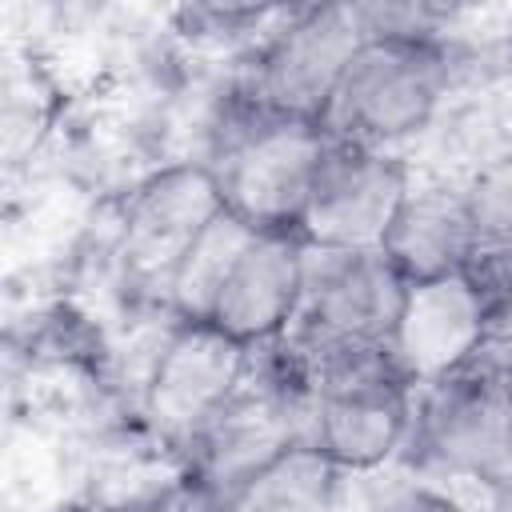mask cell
Instances as JSON below:
<instances>
[{
  "instance_id": "obj_1",
  "label": "cell",
  "mask_w": 512,
  "mask_h": 512,
  "mask_svg": "<svg viewBox=\"0 0 512 512\" xmlns=\"http://www.w3.org/2000/svg\"><path fill=\"white\" fill-rule=\"evenodd\" d=\"M492 80L488 48L472 36L452 40H392L364 36L332 108L328 136L388 152H408L412 140L436 132L456 96Z\"/></svg>"
},
{
  "instance_id": "obj_4",
  "label": "cell",
  "mask_w": 512,
  "mask_h": 512,
  "mask_svg": "<svg viewBox=\"0 0 512 512\" xmlns=\"http://www.w3.org/2000/svg\"><path fill=\"white\" fill-rule=\"evenodd\" d=\"M108 208L112 228L104 248L128 304L168 308V280L180 256L224 212L216 172L204 160L172 156L136 176Z\"/></svg>"
},
{
  "instance_id": "obj_2",
  "label": "cell",
  "mask_w": 512,
  "mask_h": 512,
  "mask_svg": "<svg viewBox=\"0 0 512 512\" xmlns=\"http://www.w3.org/2000/svg\"><path fill=\"white\" fill-rule=\"evenodd\" d=\"M400 468L448 488H496L512 468V328H492L444 376L416 388Z\"/></svg>"
},
{
  "instance_id": "obj_3",
  "label": "cell",
  "mask_w": 512,
  "mask_h": 512,
  "mask_svg": "<svg viewBox=\"0 0 512 512\" xmlns=\"http://www.w3.org/2000/svg\"><path fill=\"white\" fill-rule=\"evenodd\" d=\"M312 384L308 440L352 480H368L404 460L416 388L388 344H288Z\"/></svg>"
},
{
  "instance_id": "obj_12",
  "label": "cell",
  "mask_w": 512,
  "mask_h": 512,
  "mask_svg": "<svg viewBox=\"0 0 512 512\" xmlns=\"http://www.w3.org/2000/svg\"><path fill=\"white\" fill-rule=\"evenodd\" d=\"M352 484L356 480L312 440H296L260 472H252L220 504V512H352Z\"/></svg>"
},
{
  "instance_id": "obj_19",
  "label": "cell",
  "mask_w": 512,
  "mask_h": 512,
  "mask_svg": "<svg viewBox=\"0 0 512 512\" xmlns=\"http://www.w3.org/2000/svg\"><path fill=\"white\" fill-rule=\"evenodd\" d=\"M40 512H84V508H76L72 500H56L52 508H40Z\"/></svg>"
},
{
  "instance_id": "obj_17",
  "label": "cell",
  "mask_w": 512,
  "mask_h": 512,
  "mask_svg": "<svg viewBox=\"0 0 512 512\" xmlns=\"http://www.w3.org/2000/svg\"><path fill=\"white\" fill-rule=\"evenodd\" d=\"M488 68H492V80H508L512 84V16L496 32V40L488 44Z\"/></svg>"
},
{
  "instance_id": "obj_11",
  "label": "cell",
  "mask_w": 512,
  "mask_h": 512,
  "mask_svg": "<svg viewBox=\"0 0 512 512\" xmlns=\"http://www.w3.org/2000/svg\"><path fill=\"white\" fill-rule=\"evenodd\" d=\"M484 332H492V324L476 304L472 288L460 276H444L428 284H408L388 348L412 388H424L428 380L460 364L484 340Z\"/></svg>"
},
{
  "instance_id": "obj_9",
  "label": "cell",
  "mask_w": 512,
  "mask_h": 512,
  "mask_svg": "<svg viewBox=\"0 0 512 512\" xmlns=\"http://www.w3.org/2000/svg\"><path fill=\"white\" fill-rule=\"evenodd\" d=\"M304 268L308 248L300 236L256 232L232 264L228 280L220 284L204 324L244 344L248 352L280 344L292 332L304 304Z\"/></svg>"
},
{
  "instance_id": "obj_10",
  "label": "cell",
  "mask_w": 512,
  "mask_h": 512,
  "mask_svg": "<svg viewBox=\"0 0 512 512\" xmlns=\"http://www.w3.org/2000/svg\"><path fill=\"white\" fill-rule=\"evenodd\" d=\"M476 224L464 200V184L440 168H416V184L404 196L380 252L408 284L456 276L476 248Z\"/></svg>"
},
{
  "instance_id": "obj_5",
  "label": "cell",
  "mask_w": 512,
  "mask_h": 512,
  "mask_svg": "<svg viewBox=\"0 0 512 512\" xmlns=\"http://www.w3.org/2000/svg\"><path fill=\"white\" fill-rule=\"evenodd\" d=\"M360 44L352 4H288L256 52L240 60V76L264 112L324 124Z\"/></svg>"
},
{
  "instance_id": "obj_8",
  "label": "cell",
  "mask_w": 512,
  "mask_h": 512,
  "mask_svg": "<svg viewBox=\"0 0 512 512\" xmlns=\"http://www.w3.org/2000/svg\"><path fill=\"white\" fill-rule=\"evenodd\" d=\"M248 368L252 352L244 344L228 340L212 324L176 320L144 380L136 416L160 440L184 448L208 424V416H216L240 392Z\"/></svg>"
},
{
  "instance_id": "obj_6",
  "label": "cell",
  "mask_w": 512,
  "mask_h": 512,
  "mask_svg": "<svg viewBox=\"0 0 512 512\" xmlns=\"http://www.w3.org/2000/svg\"><path fill=\"white\" fill-rule=\"evenodd\" d=\"M412 184L416 160L408 152L328 136L300 220V240L328 252L380 248Z\"/></svg>"
},
{
  "instance_id": "obj_14",
  "label": "cell",
  "mask_w": 512,
  "mask_h": 512,
  "mask_svg": "<svg viewBox=\"0 0 512 512\" xmlns=\"http://www.w3.org/2000/svg\"><path fill=\"white\" fill-rule=\"evenodd\" d=\"M464 200L484 240H512V136L476 160L464 176Z\"/></svg>"
},
{
  "instance_id": "obj_16",
  "label": "cell",
  "mask_w": 512,
  "mask_h": 512,
  "mask_svg": "<svg viewBox=\"0 0 512 512\" xmlns=\"http://www.w3.org/2000/svg\"><path fill=\"white\" fill-rule=\"evenodd\" d=\"M356 512H480V504H472L460 488L404 476V480L372 492Z\"/></svg>"
},
{
  "instance_id": "obj_7",
  "label": "cell",
  "mask_w": 512,
  "mask_h": 512,
  "mask_svg": "<svg viewBox=\"0 0 512 512\" xmlns=\"http://www.w3.org/2000/svg\"><path fill=\"white\" fill-rule=\"evenodd\" d=\"M404 296H408V280L380 248H360V252L308 248L304 304L284 340L296 348L388 344Z\"/></svg>"
},
{
  "instance_id": "obj_15",
  "label": "cell",
  "mask_w": 512,
  "mask_h": 512,
  "mask_svg": "<svg viewBox=\"0 0 512 512\" xmlns=\"http://www.w3.org/2000/svg\"><path fill=\"white\" fill-rule=\"evenodd\" d=\"M492 328H512V240H476L464 268L456 272Z\"/></svg>"
},
{
  "instance_id": "obj_18",
  "label": "cell",
  "mask_w": 512,
  "mask_h": 512,
  "mask_svg": "<svg viewBox=\"0 0 512 512\" xmlns=\"http://www.w3.org/2000/svg\"><path fill=\"white\" fill-rule=\"evenodd\" d=\"M492 492H500V496H504V500L512 504V468H508V476H504V480H500V484H496Z\"/></svg>"
},
{
  "instance_id": "obj_13",
  "label": "cell",
  "mask_w": 512,
  "mask_h": 512,
  "mask_svg": "<svg viewBox=\"0 0 512 512\" xmlns=\"http://www.w3.org/2000/svg\"><path fill=\"white\" fill-rule=\"evenodd\" d=\"M256 228H248L244 220H236L228 208L192 240V248L180 256L172 280H168V308L180 320H196L204 324L212 312V300L220 292V284L228 280L232 264L240 260V252L252 244Z\"/></svg>"
}]
</instances>
